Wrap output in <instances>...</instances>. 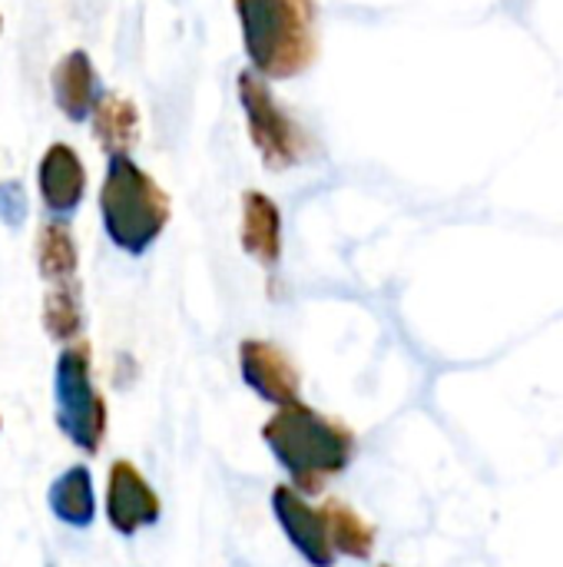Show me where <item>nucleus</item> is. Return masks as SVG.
<instances>
[{
    "label": "nucleus",
    "instance_id": "obj_12",
    "mask_svg": "<svg viewBox=\"0 0 563 567\" xmlns=\"http://www.w3.org/2000/svg\"><path fill=\"white\" fill-rule=\"evenodd\" d=\"M90 123H93V136L106 156H129L133 146L139 143V110L123 93L103 90V96L96 100V106L90 113Z\"/></svg>",
    "mask_w": 563,
    "mask_h": 567
},
{
    "label": "nucleus",
    "instance_id": "obj_10",
    "mask_svg": "<svg viewBox=\"0 0 563 567\" xmlns=\"http://www.w3.org/2000/svg\"><path fill=\"white\" fill-rule=\"evenodd\" d=\"M50 90H53V103L56 110L70 120V123H83L90 120L96 100L103 96V83L100 73L90 60L86 50H70L56 60L53 73H50Z\"/></svg>",
    "mask_w": 563,
    "mask_h": 567
},
{
    "label": "nucleus",
    "instance_id": "obj_8",
    "mask_svg": "<svg viewBox=\"0 0 563 567\" xmlns=\"http://www.w3.org/2000/svg\"><path fill=\"white\" fill-rule=\"evenodd\" d=\"M37 189L53 219H70L86 196V166L70 143H50L37 166Z\"/></svg>",
    "mask_w": 563,
    "mask_h": 567
},
{
    "label": "nucleus",
    "instance_id": "obj_9",
    "mask_svg": "<svg viewBox=\"0 0 563 567\" xmlns=\"http://www.w3.org/2000/svg\"><path fill=\"white\" fill-rule=\"evenodd\" d=\"M272 515L282 528V535L289 538V545L309 561L312 567H335V551L329 545V535H325V522H322V512L312 508L295 488L289 485H279L272 492Z\"/></svg>",
    "mask_w": 563,
    "mask_h": 567
},
{
    "label": "nucleus",
    "instance_id": "obj_3",
    "mask_svg": "<svg viewBox=\"0 0 563 567\" xmlns=\"http://www.w3.org/2000/svg\"><path fill=\"white\" fill-rule=\"evenodd\" d=\"M173 216L169 193L133 159L106 156L100 183V219L106 239L126 256H146Z\"/></svg>",
    "mask_w": 563,
    "mask_h": 567
},
{
    "label": "nucleus",
    "instance_id": "obj_6",
    "mask_svg": "<svg viewBox=\"0 0 563 567\" xmlns=\"http://www.w3.org/2000/svg\"><path fill=\"white\" fill-rule=\"evenodd\" d=\"M163 518V502L153 492V485L146 482V475L119 458L110 465L106 475V522L116 535L133 538L143 528H153Z\"/></svg>",
    "mask_w": 563,
    "mask_h": 567
},
{
    "label": "nucleus",
    "instance_id": "obj_18",
    "mask_svg": "<svg viewBox=\"0 0 563 567\" xmlns=\"http://www.w3.org/2000/svg\"><path fill=\"white\" fill-rule=\"evenodd\" d=\"M0 30H3V17H0Z\"/></svg>",
    "mask_w": 563,
    "mask_h": 567
},
{
    "label": "nucleus",
    "instance_id": "obj_1",
    "mask_svg": "<svg viewBox=\"0 0 563 567\" xmlns=\"http://www.w3.org/2000/svg\"><path fill=\"white\" fill-rule=\"evenodd\" d=\"M262 442L289 475V488H295L302 498L322 495L355 455L352 429L305 402L275 409V415L262 425Z\"/></svg>",
    "mask_w": 563,
    "mask_h": 567
},
{
    "label": "nucleus",
    "instance_id": "obj_14",
    "mask_svg": "<svg viewBox=\"0 0 563 567\" xmlns=\"http://www.w3.org/2000/svg\"><path fill=\"white\" fill-rule=\"evenodd\" d=\"M37 272L46 286H63L80 279V249L63 219H50L37 233Z\"/></svg>",
    "mask_w": 563,
    "mask_h": 567
},
{
    "label": "nucleus",
    "instance_id": "obj_15",
    "mask_svg": "<svg viewBox=\"0 0 563 567\" xmlns=\"http://www.w3.org/2000/svg\"><path fill=\"white\" fill-rule=\"evenodd\" d=\"M322 522H325V535L335 555H345L352 561H368L375 551V528L345 502H325L322 508Z\"/></svg>",
    "mask_w": 563,
    "mask_h": 567
},
{
    "label": "nucleus",
    "instance_id": "obj_13",
    "mask_svg": "<svg viewBox=\"0 0 563 567\" xmlns=\"http://www.w3.org/2000/svg\"><path fill=\"white\" fill-rule=\"evenodd\" d=\"M46 505L53 512L56 522H63L66 528H90L96 518V495H93V475L86 465H73L66 468L60 478H53L50 492H46Z\"/></svg>",
    "mask_w": 563,
    "mask_h": 567
},
{
    "label": "nucleus",
    "instance_id": "obj_5",
    "mask_svg": "<svg viewBox=\"0 0 563 567\" xmlns=\"http://www.w3.org/2000/svg\"><path fill=\"white\" fill-rule=\"evenodd\" d=\"M236 93L249 123L252 146L259 150L265 169L282 173L309 159V133L279 106V100L269 90V80H262L252 70H242L236 80Z\"/></svg>",
    "mask_w": 563,
    "mask_h": 567
},
{
    "label": "nucleus",
    "instance_id": "obj_19",
    "mask_svg": "<svg viewBox=\"0 0 563 567\" xmlns=\"http://www.w3.org/2000/svg\"><path fill=\"white\" fill-rule=\"evenodd\" d=\"M385 567H388V565H385Z\"/></svg>",
    "mask_w": 563,
    "mask_h": 567
},
{
    "label": "nucleus",
    "instance_id": "obj_17",
    "mask_svg": "<svg viewBox=\"0 0 563 567\" xmlns=\"http://www.w3.org/2000/svg\"><path fill=\"white\" fill-rule=\"evenodd\" d=\"M30 203H27V189L20 179H0V223L7 229H20L27 223Z\"/></svg>",
    "mask_w": 563,
    "mask_h": 567
},
{
    "label": "nucleus",
    "instance_id": "obj_7",
    "mask_svg": "<svg viewBox=\"0 0 563 567\" xmlns=\"http://www.w3.org/2000/svg\"><path fill=\"white\" fill-rule=\"evenodd\" d=\"M239 375L262 402H269L275 409L302 402L299 399V392H302L299 369L279 346H272L265 339L239 342Z\"/></svg>",
    "mask_w": 563,
    "mask_h": 567
},
{
    "label": "nucleus",
    "instance_id": "obj_16",
    "mask_svg": "<svg viewBox=\"0 0 563 567\" xmlns=\"http://www.w3.org/2000/svg\"><path fill=\"white\" fill-rule=\"evenodd\" d=\"M43 329L53 342H76L83 332V289L80 279L76 282H63V286H46L43 296Z\"/></svg>",
    "mask_w": 563,
    "mask_h": 567
},
{
    "label": "nucleus",
    "instance_id": "obj_4",
    "mask_svg": "<svg viewBox=\"0 0 563 567\" xmlns=\"http://www.w3.org/2000/svg\"><path fill=\"white\" fill-rule=\"evenodd\" d=\"M53 415L56 429L83 455L103 449L110 429V409L93 382V349L86 339L63 346L53 365Z\"/></svg>",
    "mask_w": 563,
    "mask_h": 567
},
{
    "label": "nucleus",
    "instance_id": "obj_11",
    "mask_svg": "<svg viewBox=\"0 0 563 567\" xmlns=\"http://www.w3.org/2000/svg\"><path fill=\"white\" fill-rule=\"evenodd\" d=\"M239 243L246 256H252L262 269H275L282 262V213L275 199H269L259 189L242 193Z\"/></svg>",
    "mask_w": 563,
    "mask_h": 567
},
{
    "label": "nucleus",
    "instance_id": "obj_2",
    "mask_svg": "<svg viewBox=\"0 0 563 567\" xmlns=\"http://www.w3.org/2000/svg\"><path fill=\"white\" fill-rule=\"evenodd\" d=\"M249 70L262 80H292L319 60L315 0H232Z\"/></svg>",
    "mask_w": 563,
    "mask_h": 567
}]
</instances>
